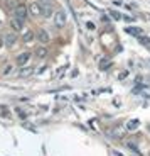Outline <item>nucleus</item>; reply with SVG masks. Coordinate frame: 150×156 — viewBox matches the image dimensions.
Instances as JSON below:
<instances>
[{"label":"nucleus","mask_w":150,"mask_h":156,"mask_svg":"<svg viewBox=\"0 0 150 156\" xmlns=\"http://www.w3.org/2000/svg\"><path fill=\"white\" fill-rule=\"evenodd\" d=\"M66 12L64 10H58V12H54V26L56 27H64L66 26Z\"/></svg>","instance_id":"1"},{"label":"nucleus","mask_w":150,"mask_h":156,"mask_svg":"<svg viewBox=\"0 0 150 156\" xmlns=\"http://www.w3.org/2000/svg\"><path fill=\"white\" fill-rule=\"evenodd\" d=\"M27 12H29V7H27V5H24V4H19V5H15V7H14V14H15V17H19V19L25 20Z\"/></svg>","instance_id":"2"},{"label":"nucleus","mask_w":150,"mask_h":156,"mask_svg":"<svg viewBox=\"0 0 150 156\" xmlns=\"http://www.w3.org/2000/svg\"><path fill=\"white\" fill-rule=\"evenodd\" d=\"M29 12H31L34 17H39L42 16V4H37V2H34V4L29 5Z\"/></svg>","instance_id":"3"},{"label":"nucleus","mask_w":150,"mask_h":156,"mask_svg":"<svg viewBox=\"0 0 150 156\" xmlns=\"http://www.w3.org/2000/svg\"><path fill=\"white\" fill-rule=\"evenodd\" d=\"M15 41H17V34H15V32H7L5 37H4V43H5V46H7V48H12L14 44H15Z\"/></svg>","instance_id":"4"},{"label":"nucleus","mask_w":150,"mask_h":156,"mask_svg":"<svg viewBox=\"0 0 150 156\" xmlns=\"http://www.w3.org/2000/svg\"><path fill=\"white\" fill-rule=\"evenodd\" d=\"M10 24H12V27H14V31H22L24 29V19H19V17H14V19L10 20Z\"/></svg>","instance_id":"5"},{"label":"nucleus","mask_w":150,"mask_h":156,"mask_svg":"<svg viewBox=\"0 0 150 156\" xmlns=\"http://www.w3.org/2000/svg\"><path fill=\"white\" fill-rule=\"evenodd\" d=\"M29 59H31V53H22V55H19L17 56V65L19 66H24V65H27L29 63Z\"/></svg>","instance_id":"6"},{"label":"nucleus","mask_w":150,"mask_h":156,"mask_svg":"<svg viewBox=\"0 0 150 156\" xmlns=\"http://www.w3.org/2000/svg\"><path fill=\"white\" fill-rule=\"evenodd\" d=\"M37 39H39L42 44H47V43L51 41V36L47 34V31H39V32H37Z\"/></svg>","instance_id":"7"},{"label":"nucleus","mask_w":150,"mask_h":156,"mask_svg":"<svg viewBox=\"0 0 150 156\" xmlns=\"http://www.w3.org/2000/svg\"><path fill=\"white\" fill-rule=\"evenodd\" d=\"M35 56H37L39 59L46 58V56H47V49H46V48H37V49H35Z\"/></svg>","instance_id":"8"},{"label":"nucleus","mask_w":150,"mask_h":156,"mask_svg":"<svg viewBox=\"0 0 150 156\" xmlns=\"http://www.w3.org/2000/svg\"><path fill=\"white\" fill-rule=\"evenodd\" d=\"M52 14V7L49 4H42V16L44 17H49Z\"/></svg>","instance_id":"9"},{"label":"nucleus","mask_w":150,"mask_h":156,"mask_svg":"<svg viewBox=\"0 0 150 156\" xmlns=\"http://www.w3.org/2000/svg\"><path fill=\"white\" fill-rule=\"evenodd\" d=\"M32 39H34V32H32V31H27L25 34L22 36V41H24V43H31Z\"/></svg>","instance_id":"10"},{"label":"nucleus","mask_w":150,"mask_h":156,"mask_svg":"<svg viewBox=\"0 0 150 156\" xmlns=\"http://www.w3.org/2000/svg\"><path fill=\"white\" fill-rule=\"evenodd\" d=\"M137 127H138V121H128V124H127L128 131H135Z\"/></svg>","instance_id":"11"},{"label":"nucleus","mask_w":150,"mask_h":156,"mask_svg":"<svg viewBox=\"0 0 150 156\" xmlns=\"http://www.w3.org/2000/svg\"><path fill=\"white\" fill-rule=\"evenodd\" d=\"M32 71H34L32 68H22V70L19 71V76H29V75H31Z\"/></svg>","instance_id":"12"},{"label":"nucleus","mask_w":150,"mask_h":156,"mask_svg":"<svg viewBox=\"0 0 150 156\" xmlns=\"http://www.w3.org/2000/svg\"><path fill=\"white\" fill-rule=\"evenodd\" d=\"M12 71H14V68H12L10 65H7V66L4 68V75H8V73H12Z\"/></svg>","instance_id":"13"},{"label":"nucleus","mask_w":150,"mask_h":156,"mask_svg":"<svg viewBox=\"0 0 150 156\" xmlns=\"http://www.w3.org/2000/svg\"><path fill=\"white\" fill-rule=\"evenodd\" d=\"M110 16H112L113 17V19H116V20H120V19H122V16H120V14H118V12H110Z\"/></svg>","instance_id":"14"},{"label":"nucleus","mask_w":150,"mask_h":156,"mask_svg":"<svg viewBox=\"0 0 150 156\" xmlns=\"http://www.w3.org/2000/svg\"><path fill=\"white\" fill-rule=\"evenodd\" d=\"M2 46H4V39L0 37V48H2Z\"/></svg>","instance_id":"15"},{"label":"nucleus","mask_w":150,"mask_h":156,"mask_svg":"<svg viewBox=\"0 0 150 156\" xmlns=\"http://www.w3.org/2000/svg\"><path fill=\"white\" fill-rule=\"evenodd\" d=\"M148 133H150V124H148Z\"/></svg>","instance_id":"16"}]
</instances>
